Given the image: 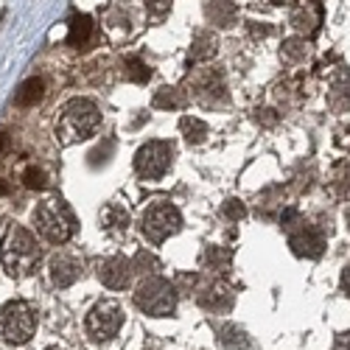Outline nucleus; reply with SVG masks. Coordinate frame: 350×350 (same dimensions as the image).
<instances>
[{
    "label": "nucleus",
    "mask_w": 350,
    "mask_h": 350,
    "mask_svg": "<svg viewBox=\"0 0 350 350\" xmlns=\"http://www.w3.org/2000/svg\"><path fill=\"white\" fill-rule=\"evenodd\" d=\"M205 17L216 28H230L239 20V9L232 0H205Z\"/></svg>",
    "instance_id": "nucleus-16"
},
{
    "label": "nucleus",
    "mask_w": 350,
    "mask_h": 350,
    "mask_svg": "<svg viewBox=\"0 0 350 350\" xmlns=\"http://www.w3.org/2000/svg\"><path fill=\"white\" fill-rule=\"evenodd\" d=\"M81 260L70 252H56L51 260H48V278L53 286H59V288H68L73 286L79 278H81Z\"/></svg>",
    "instance_id": "nucleus-12"
},
{
    "label": "nucleus",
    "mask_w": 350,
    "mask_h": 350,
    "mask_svg": "<svg viewBox=\"0 0 350 350\" xmlns=\"http://www.w3.org/2000/svg\"><path fill=\"white\" fill-rule=\"evenodd\" d=\"M101 126V112L93 101L87 98H73L65 104L59 121H56V137L65 146L81 143L87 137H93Z\"/></svg>",
    "instance_id": "nucleus-3"
},
{
    "label": "nucleus",
    "mask_w": 350,
    "mask_h": 350,
    "mask_svg": "<svg viewBox=\"0 0 350 350\" xmlns=\"http://www.w3.org/2000/svg\"><path fill=\"white\" fill-rule=\"evenodd\" d=\"M45 98V81L42 79H25L20 84V90L14 93L17 107H37Z\"/></svg>",
    "instance_id": "nucleus-19"
},
{
    "label": "nucleus",
    "mask_w": 350,
    "mask_h": 350,
    "mask_svg": "<svg viewBox=\"0 0 350 350\" xmlns=\"http://www.w3.org/2000/svg\"><path fill=\"white\" fill-rule=\"evenodd\" d=\"M196 303L205 311H211V314H227L232 308V303H236V295H232V288L227 283L213 280L196 295Z\"/></svg>",
    "instance_id": "nucleus-13"
},
{
    "label": "nucleus",
    "mask_w": 350,
    "mask_h": 350,
    "mask_svg": "<svg viewBox=\"0 0 350 350\" xmlns=\"http://www.w3.org/2000/svg\"><path fill=\"white\" fill-rule=\"evenodd\" d=\"M221 213H224L230 221H241V219L247 216V208H244V202H241V199H227V202H224V208H221Z\"/></svg>",
    "instance_id": "nucleus-28"
},
{
    "label": "nucleus",
    "mask_w": 350,
    "mask_h": 350,
    "mask_svg": "<svg viewBox=\"0 0 350 350\" xmlns=\"http://www.w3.org/2000/svg\"><path fill=\"white\" fill-rule=\"evenodd\" d=\"M152 104L157 109H180L185 104V96H183V90H177V87H163V90H157Z\"/></svg>",
    "instance_id": "nucleus-25"
},
{
    "label": "nucleus",
    "mask_w": 350,
    "mask_h": 350,
    "mask_svg": "<svg viewBox=\"0 0 350 350\" xmlns=\"http://www.w3.org/2000/svg\"><path fill=\"white\" fill-rule=\"evenodd\" d=\"M48 350H62V347H48Z\"/></svg>",
    "instance_id": "nucleus-38"
},
{
    "label": "nucleus",
    "mask_w": 350,
    "mask_h": 350,
    "mask_svg": "<svg viewBox=\"0 0 350 350\" xmlns=\"http://www.w3.org/2000/svg\"><path fill=\"white\" fill-rule=\"evenodd\" d=\"M219 51V37L213 31H208V28H199V31L193 34V42H191V59L193 62H208L213 59Z\"/></svg>",
    "instance_id": "nucleus-17"
},
{
    "label": "nucleus",
    "mask_w": 350,
    "mask_h": 350,
    "mask_svg": "<svg viewBox=\"0 0 350 350\" xmlns=\"http://www.w3.org/2000/svg\"><path fill=\"white\" fill-rule=\"evenodd\" d=\"M288 247L297 258H319L325 252V232L314 224H300L288 232Z\"/></svg>",
    "instance_id": "nucleus-11"
},
{
    "label": "nucleus",
    "mask_w": 350,
    "mask_h": 350,
    "mask_svg": "<svg viewBox=\"0 0 350 350\" xmlns=\"http://www.w3.org/2000/svg\"><path fill=\"white\" fill-rule=\"evenodd\" d=\"M334 350H350V331L336 336V342H334Z\"/></svg>",
    "instance_id": "nucleus-31"
},
{
    "label": "nucleus",
    "mask_w": 350,
    "mask_h": 350,
    "mask_svg": "<svg viewBox=\"0 0 350 350\" xmlns=\"http://www.w3.org/2000/svg\"><path fill=\"white\" fill-rule=\"evenodd\" d=\"M328 107L334 112H350V70H336L328 81Z\"/></svg>",
    "instance_id": "nucleus-15"
},
{
    "label": "nucleus",
    "mask_w": 350,
    "mask_h": 350,
    "mask_svg": "<svg viewBox=\"0 0 350 350\" xmlns=\"http://www.w3.org/2000/svg\"><path fill=\"white\" fill-rule=\"evenodd\" d=\"M275 3H295V0H275Z\"/></svg>",
    "instance_id": "nucleus-36"
},
{
    "label": "nucleus",
    "mask_w": 350,
    "mask_h": 350,
    "mask_svg": "<svg viewBox=\"0 0 350 350\" xmlns=\"http://www.w3.org/2000/svg\"><path fill=\"white\" fill-rule=\"evenodd\" d=\"M6 146H9V137H6V135H0V152H3Z\"/></svg>",
    "instance_id": "nucleus-34"
},
{
    "label": "nucleus",
    "mask_w": 350,
    "mask_h": 350,
    "mask_svg": "<svg viewBox=\"0 0 350 350\" xmlns=\"http://www.w3.org/2000/svg\"><path fill=\"white\" fill-rule=\"evenodd\" d=\"M216 339H219V345L224 350H252V339L239 325H219L216 328Z\"/></svg>",
    "instance_id": "nucleus-18"
},
{
    "label": "nucleus",
    "mask_w": 350,
    "mask_h": 350,
    "mask_svg": "<svg viewBox=\"0 0 350 350\" xmlns=\"http://www.w3.org/2000/svg\"><path fill=\"white\" fill-rule=\"evenodd\" d=\"M280 53H283V59L286 62H291V65H300V62H306L308 56H311V45L306 42V40H286L283 42V48H280Z\"/></svg>",
    "instance_id": "nucleus-23"
},
{
    "label": "nucleus",
    "mask_w": 350,
    "mask_h": 350,
    "mask_svg": "<svg viewBox=\"0 0 350 350\" xmlns=\"http://www.w3.org/2000/svg\"><path fill=\"white\" fill-rule=\"evenodd\" d=\"M31 219H34L37 232L51 244H68L73 239V232H76V216H73L68 202L59 199V196L42 199L34 208Z\"/></svg>",
    "instance_id": "nucleus-2"
},
{
    "label": "nucleus",
    "mask_w": 350,
    "mask_h": 350,
    "mask_svg": "<svg viewBox=\"0 0 350 350\" xmlns=\"http://www.w3.org/2000/svg\"><path fill=\"white\" fill-rule=\"evenodd\" d=\"M90 34H93V20L87 14H73L70 17V37H68V42L81 48V45L90 42Z\"/></svg>",
    "instance_id": "nucleus-20"
},
{
    "label": "nucleus",
    "mask_w": 350,
    "mask_h": 350,
    "mask_svg": "<svg viewBox=\"0 0 350 350\" xmlns=\"http://www.w3.org/2000/svg\"><path fill=\"white\" fill-rule=\"evenodd\" d=\"M345 221H347V230H350V208H347V213H345Z\"/></svg>",
    "instance_id": "nucleus-35"
},
{
    "label": "nucleus",
    "mask_w": 350,
    "mask_h": 350,
    "mask_svg": "<svg viewBox=\"0 0 350 350\" xmlns=\"http://www.w3.org/2000/svg\"><path fill=\"white\" fill-rule=\"evenodd\" d=\"M98 221H101V230L109 232V236H115V239L124 236V232H129V224H132L129 211L121 205V202H109V205H104Z\"/></svg>",
    "instance_id": "nucleus-14"
},
{
    "label": "nucleus",
    "mask_w": 350,
    "mask_h": 350,
    "mask_svg": "<svg viewBox=\"0 0 350 350\" xmlns=\"http://www.w3.org/2000/svg\"><path fill=\"white\" fill-rule=\"evenodd\" d=\"M230 264H232V252L227 250V247H208L205 250V255H202V267L205 269H219V272H227L230 269Z\"/></svg>",
    "instance_id": "nucleus-21"
},
{
    "label": "nucleus",
    "mask_w": 350,
    "mask_h": 350,
    "mask_svg": "<svg viewBox=\"0 0 350 350\" xmlns=\"http://www.w3.org/2000/svg\"><path fill=\"white\" fill-rule=\"evenodd\" d=\"M342 291H345V297L350 300V264L342 269Z\"/></svg>",
    "instance_id": "nucleus-32"
},
{
    "label": "nucleus",
    "mask_w": 350,
    "mask_h": 350,
    "mask_svg": "<svg viewBox=\"0 0 350 350\" xmlns=\"http://www.w3.org/2000/svg\"><path fill=\"white\" fill-rule=\"evenodd\" d=\"M180 230H183V213L177 205H171L165 199L152 202L140 216V232L152 247H160L165 239L177 236Z\"/></svg>",
    "instance_id": "nucleus-4"
},
{
    "label": "nucleus",
    "mask_w": 350,
    "mask_h": 350,
    "mask_svg": "<svg viewBox=\"0 0 350 350\" xmlns=\"http://www.w3.org/2000/svg\"><path fill=\"white\" fill-rule=\"evenodd\" d=\"M124 76L135 84H143V81H149L152 79V68L146 65L140 56H126L124 59Z\"/></svg>",
    "instance_id": "nucleus-24"
},
{
    "label": "nucleus",
    "mask_w": 350,
    "mask_h": 350,
    "mask_svg": "<svg viewBox=\"0 0 350 350\" xmlns=\"http://www.w3.org/2000/svg\"><path fill=\"white\" fill-rule=\"evenodd\" d=\"M180 132H183V137L191 146H199L202 140L208 137V124L202 121V118H193V115H185V118L180 121Z\"/></svg>",
    "instance_id": "nucleus-22"
},
{
    "label": "nucleus",
    "mask_w": 350,
    "mask_h": 350,
    "mask_svg": "<svg viewBox=\"0 0 350 350\" xmlns=\"http://www.w3.org/2000/svg\"><path fill=\"white\" fill-rule=\"evenodd\" d=\"M0 260L12 278H25L42 260V250L25 227H9L3 241H0Z\"/></svg>",
    "instance_id": "nucleus-1"
},
{
    "label": "nucleus",
    "mask_w": 350,
    "mask_h": 350,
    "mask_svg": "<svg viewBox=\"0 0 350 350\" xmlns=\"http://www.w3.org/2000/svg\"><path fill=\"white\" fill-rule=\"evenodd\" d=\"M23 183H25V188H31V191H42V188H48L45 171L37 168V165H31V168H25V171H23Z\"/></svg>",
    "instance_id": "nucleus-26"
},
{
    "label": "nucleus",
    "mask_w": 350,
    "mask_h": 350,
    "mask_svg": "<svg viewBox=\"0 0 350 350\" xmlns=\"http://www.w3.org/2000/svg\"><path fill=\"white\" fill-rule=\"evenodd\" d=\"M174 165V143L171 140H149L135 154V171L146 183H157Z\"/></svg>",
    "instance_id": "nucleus-6"
},
{
    "label": "nucleus",
    "mask_w": 350,
    "mask_h": 350,
    "mask_svg": "<svg viewBox=\"0 0 350 350\" xmlns=\"http://www.w3.org/2000/svg\"><path fill=\"white\" fill-rule=\"evenodd\" d=\"M191 96L202 107H224L230 93H227V79L221 68H205L191 79Z\"/></svg>",
    "instance_id": "nucleus-9"
},
{
    "label": "nucleus",
    "mask_w": 350,
    "mask_h": 350,
    "mask_svg": "<svg viewBox=\"0 0 350 350\" xmlns=\"http://www.w3.org/2000/svg\"><path fill=\"white\" fill-rule=\"evenodd\" d=\"M342 193L345 196H350V165L345 168V174H342Z\"/></svg>",
    "instance_id": "nucleus-33"
},
{
    "label": "nucleus",
    "mask_w": 350,
    "mask_h": 350,
    "mask_svg": "<svg viewBox=\"0 0 350 350\" xmlns=\"http://www.w3.org/2000/svg\"><path fill=\"white\" fill-rule=\"evenodd\" d=\"M135 306L149 317H171L177 311V286L165 278H146L135 291Z\"/></svg>",
    "instance_id": "nucleus-5"
},
{
    "label": "nucleus",
    "mask_w": 350,
    "mask_h": 350,
    "mask_svg": "<svg viewBox=\"0 0 350 350\" xmlns=\"http://www.w3.org/2000/svg\"><path fill=\"white\" fill-rule=\"evenodd\" d=\"M34 328H37V317L28 303L14 300V303H6L0 308V339L3 342L25 345L34 336Z\"/></svg>",
    "instance_id": "nucleus-7"
},
{
    "label": "nucleus",
    "mask_w": 350,
    "mask_h": 350,
    "mask_svg": "<svg viewBox=\"0 0 350 350\" xmlns=\"http://www.w3.org/2000/svg\"><path fill=\"white\" fill-rule=\"evenodd\" d=\"M132 264H135V272H152L157 269V258H152L149 252H137L132 258Z\"/></svg>",
    "instance_id": "nucleus-30"
},
{
    "label": "nucleus",
    "mask_w": 350,
    "mask_h": 350,
    "mask_svg": "<svg viewBox=\"0 0 350 350\" xmlns=\"http://www.w3.org/2000/svg\"><path fill=\"white\" fill-rule=\"evenodd\" d=\"M96 275L98 280L112 288V291H121L132 283V275H135V264L124 255H109V258H101L98 267H96Z\"/></svg>",
    "instance_id": "nucleus-10"
},
{
    "label": "nucleus",
    "mask_w": 350,
    "mask_h": 350,
    "mask_svg": "<svg viewBox=\"0 0 350 350\" xmlns=\"http://www.w3.org/2000/svg\"><path fill=\"white\" fill-rule=\"evenodd\" d=\"M0 193H6V185L3 183H0Z\"/></svg>",
    "instance_id": "nucleus-37"
},
{
    "label": "nucleus",
    "mask_w": 350,
    "mask_h": 350,
    "mask_svg": "<svg viewBox=\"0 0 350 350\" xmlns=\"http://www.w3.org/2000/svg\"><path fill=\"white\" fill-rule=\"evenodd\" d=\"M314 14L306 9V6H300V9H295L291 12V25L297 28V31H314Z\"/></svg>",
    "instance_id": "nucleus-27"
},
{
    "label": "nucleus",
    "mask_w": 350,
    "mask_h": 350,
    "mask_svg": "<svg viewBox=\"0 0 350 350\" xmlns=\"http://www.w3.org/2000/svg\"><path fill=\"white\" fill-rule=\"evenodd\" d=\"M87 336L93 342H109L118 336L121 325H124V308L112 300H104V303H96L87 314Z\"/></svg>",
    "instance_id": "nucleus-8"
},
{
    "label": "nucleus",
    "mask_w": 350,
    "mask_h": 350,
    "mask_svg": "<svg viewBox=\"0 0 350 350\" xmlns=\"http://www.w3.org/2000/svg\"><path fill=\"white\" fill-rule=\"evenodd\" d=\"M171 3L174 0H146V12H149L152 20H163L171 12Z\"/></svg>",
    "instance_id": "nucleus-29"
}]
</instances>
